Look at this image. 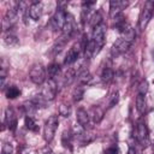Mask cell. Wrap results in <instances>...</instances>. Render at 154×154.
<instances>
[{"mask_svg":"<svg viewBox=\"0 0 154 154\" xmlns=\"http://www.w3.org/2000/svg\"><path fill=\"white\" fill-rule=\"evenodd\" d=\"M4 42H5V45H7V46H10V47H14V46H17V45L19 43L17 36L13 35V34H7V35H5Z\"/></svg>","mask_w":154,"mask_h":154,"instance_id":"obj_21","label":"cell"},{"mask_svg":"<svg viewBox=\"0 0 154 154\" xmlns=\"http://www.w3.org/2000/svg\"><path fill=\"white\" fill-rule=\"evenodd\" d=\"M118 100H119V96H118V91H116L113 95H112V97H111V101H109V106L108 107H113L117 102H118Z\"/></svg>","mask_w":154,"mask_h":154,"instance_id":"obj_29","label":"cell"},{"mask_svg":"<svg viewBox=\"0 0 154 154\" xmlns=\"http://www.w3.org/2000/svg\"><path fill=\"white\" fill-rule=\"evenodd\" d=\"M59 112H60L61 116H64V117H69L70 113H71V108H70L69 105L61 103V105H60V108H59Z\"/></svg>","mask_w":154,"mask_h":154,"instance_id":"obj_26","label":"cell"},{"mask_svg":"<svg viewBox=\"0 0 154 154\" xmlns=\"http://www.w3.org/2000/svg\"><path fill=\"white\" fill-rule=\"evenodd\" d=\"M57 93H58V87H57L55 79L48 78V82H47V84L45 85V88H43V90H42V96H43L47 101H52V100L55 99Z\"/></svg>","mask_w":154,"mask_h":154,"instance_id":"obj_8","label":"cell"},{"mask_svg":"<svg viewBox=\"0 0 154 154\" xmlns=\"http://www.w3.org/2000/svg\"><path fill=\"white\" fill-rule=\"evenodd\" d=\"M77 78V75H76V71L73 69H69L64 76V84H71L75 79Z\"/></svg>","mask_w":154,"mask_h":154,"instance_id":"obj_22","label":"cell"},{"mask_svg":"<svg viewBox=\"0 0 154 154\" xmlns=\"http://www.w3.org/2000/svg\"><path fill=\"white\" fill-rule=\"evenodd\" d=\"M46 69L42 64H34L29 71V77L32 83L35 84H42L46 81Z\"/></svg>","mask_w":154,"mask_h":154,"instance_id":"obj_5","label":"cell"},{"mask_svg":"<svg viewBox=\"0 0 154 154\" xmlns=\"http://www.w3.org/2000/svg\"><path fill=\"white\" fill-rule=\"evenodd\" d=\"M105 154H118V149L116 147H109L105 150Z\"/></svg>","mask_w":154,"mask_h":154,"instance_id":"obj_30","label":"cell"},{"mask_svg":"<svg viewBox=\"0 0 154 154\" xmlns=\"http://www.w3.org/2000/svg\"><path fill=\"white\" fill-rule=\"evenodd\" d=\"M147 90H148V83H147V81H142V82L138 84V93L146 95Z\"/></svg>","mask_w":154,"mask_h":154,"instance_id":"obj_27","label":"cell"},{"mask_svg":"<svg viewBox=\"0 0 154 154\" xmlns=\"http://www.w3.org/2000/svg\"><path fill=\"white\" fill-rule=\"evenodd\" d=\"M136 109L138 113H144L146 111V96L143 94H137L136 96Z\"/></svg>","mask_w":154,"mask_h":154,"instance_id":"obj_16","label":"cell"},{"mask_svg":"<svg viewBox=\"0 0 154 154\" xmlns=\"http://www.w3.org/2000/svg\"><path fill=\"white\" fill-rule=\"evenodd\" d=\"M73 32H75V19L70 13H67L66 22H65V25L63 28V37L69 40Z\"/></svg>","mask_w":154,"mask_h":154,"instance_id":"obj_11","label":"cell"},{"mask_svg":"<svg viewBox=\"0 0 154 154\" xmlns=\"http://www.w3.org/2000/svg\"><path fill=\"white\" fill-rule=\"evenodd\" d=\"M59 71H60V66H59V64H57V63H53V64H51V65L48 66V69H47L48 78L55 79V77L58 76Z\"/></svg>","mask_w":154,"mask_h":154,"instance_id":"obj_17","label":"cell"},{"mask_svg":"<svg viewBox=\"0 0 154 154\" xmlns=\"http://www.w3.org/2000/svg\"><path fill=\"white\" fill-rule=\"evenodd\" d=\"M24 124H25V128L31 130V131H37V124L36 122L34 120V118L31 116H26L25 119H24Z\"/></svg>","mask_w":154,"mask_h":154,"instance_id":"obj_24","label":"cell"},{"mask_svg":"<svg viewBox=\"0 0 154 154\" xmlns=\"http://www.w3.org/2000/svg\"><path fill=\"white\" fill-rule=\"evenodd\" d=\"M17 14H18V10L17 8H10L7 10L5 17H4V20H2V29L4 30H8L11 29L16 22H17Z\"/></svg>","mask_w":154,"mask_h":154,"instance_id":"obj_10","label":"cell"},{"mask_svg":"<svg viewBox=\"0 0 154 154\" xmlns=\"http://www.w3.org/2000/svg\"><path fill=\"white\" fill-rule=\"evenodd\" d=\"M130 46H131V42L130 41H128L125 37H119L114 43H113V46H112V53L114 54V55H119V54H123V53H125L129 48H130Z\"/></svg>","mask_w":154,"mask_h":154,"instance_id":"obj_9","label":"cell"},{"mask_svg":"<svg viewBox=\"0 0 154 154\" xmlns=\"http://www.w3.org/2000/svg\"><path fill=\"white\" fill-rule=\"evenodd\" d=\"M89 23H90V25H91L93 29L96 28L97 25H100L101 23H103V22H102V16H101V13H100V12H95V13L89 18Z\"/></svg>","mask_w":154,"mask_h":154,"instance_id":"obj_20","label":"cell"},{"mask_svg":"<svg viewBox=\"0 0 154 154\" xmlns=\"http://www.w3.org/2000/svg\"><path fill=\"white\" fill-rule=\"evenodd\" d=\"M135 137L140 144L143 147H147L149 144V135H148V128L144 123L143 119H140L136 124V130H135Z\"/></svg>","mask_w":154,"mask_h":154,"instance_id":"obj_2","label":"cell"},{"mask_svg":"<svg viewBox=\"0 0 154 154\" xmlns=\"http://www.w3.org/2000/svg\"><path fill=\"white\" fill-rule=\"evenodd\" d=\"M128 154H140V153H138L135 148H132V147H131V148L129 149V153H128Z\"/></svg>","mask_w":154,"mask_h":154,"instance_id":"obj_31","label":"cell"},{"mask_svg":"<svg viewBox=\"0 0 154 154\" xmlns=\"http://www.w3.org/2000/svg\"><path fill=\"white\" fill-rule=\"evenodd\" d=\"M129 5L128 1H122V0H113L109 2V13L112 17L122 13V11Z\"/></svg>","mask_w":154,"mask_h":154,"instance_id":"obj_13","label":"cell"},{"mask_svg":"<svg viewBox=\"0 0 154 154\" xmlns=\"http://www.w3.org/2000/svg\"><path fill=\"white\" fill-rule=\"evenodd\" d=\"M82 49H83V45H82L81 42H76L75 45H72L71 48L69 49V52L66 53V57H65V59H64V64H65V65H71V64H73V63L78 59L79 53H81Z\"/></svg>","mask_w":154,"mask_h":154,"instance_id":"obj_7","label":"cell"},{"mask_svg":"<svg viewBox=\"0 0 154 154\" xmlns=\"http://www.w3.org/2000/svg\"><path fill=\"white\" fill-rule=\"evenodd\" d=\"M42 11H43V7L40 1H31L29 7V17L34 20H38L42 16Z\"/></svg>","mask_w":154,"mask_h":154,"instance_id":"obj_12","label":"cell"},{"mask_svg":"<svg viewBox=\"0 0 154 154\" xmlns=\"http://www.w3.org/2000/svg\"><path fill=\"white\" fill-rule=\"evenodd\" d=\"M89 117L93 119L94 123H100L101 119L103 118V109L100 106H93L90 108V113Z\"/></svg>","mask_w":154,"mask_h":154,"instance_id":"obj_15","label":"cell"},{"mask_svg":"<svg viewBox=\"0 0 154 154\" xmlns=\"http://www.w3.org/2000/svg\"><path fill=\"white\" fill-rule=\"evenodd\" d=\"M90 79H91V76H90V73H89V71H88L87 69L82 70V71L77 75V81H78L81 84H87V83H89Z\"/></svg>","mask_w":154,"mask_h":154,"instance_id":"obj_18","label":"cell"},{"mask_svg":"<svg viewBox=\"0 0 154 154\" xmlns=\"http://www.w3.org/2000/svg\"><path fill=\"white\" fill-rule=\"evenodd\" d=\"M83 95H84V89H83L82 87H77V88H75L73 91H72V99H73L75 102L81 101V100L83 99Z\"/></svg>","mask_w":154,"mask_h":154,"instance_id":"obj_25","label":"cell"},{"mask_svg":"<svg viewBox=\"0 0 154 154\" xmlns=\"http://www.w3.org/2000/svg\"><path fill=\"white\" fill-rule=\"evenodd\" d=\"M58 125H59V119L57 116H51L47 119V122L43 126V137L47 142H51L53 140L55 131L58 129Z\"/></svg>","mask_w":154,"mask_h":154,"instance_id":"obj_4","label":"cell"},{"mask_svg":"<svg viewBox=\"0 0 154 154\" xmlns=\"http://www.w3.org/2000/svg\"><path fill=\"white\" fill-rule=\"evenodd\" d=\"M13 153V148L10 143H5L2 146V150H1V154H12Z\"/></svg>","mask_w":154,"mask_h":154,"instance_id":"obj_28","label":"cell"},{"mask_svg":"<svg viewBox=\"0 0 154 154\" xmlns=\"http://www.w3.org/2000/svg\"><path fill=\"white\" fill-rule=\"evenodd\" d=\"M153 83H154V82H153Z\"/></svg>","mask_w":154,"mask_h":154,"instance_id":"obj_32","label":"cell"},{"mask_svg":"<svg viewBox=\"0 0 154 154\" xmlns=\"http://www.w3.org/2000/svg\"><path fill=\"white\" fill-rule=\"evenodd\" d=\"M89 113L84 109V108H78L77 112H76V119H77V123L82 126V128H87L88 124H89Z\"/></svg>","mask_w":154,"mask_h":154,"instance_id":"obj_14","label":"cell"},{"mask_svg":"<svg viewBox=\"0 0 154 154\" xmlns=\"http://www.w3.org/2000/svg\"><path fill=\"white\" fill-rule=\"evenodd\" d=\"M66 16H67V13L65 12V10L63 7H58L55 13L51 18V25H52L54 31L63 30V28L65 25V22H66Z\"/></svg>","mask_w":154,"mask_h":154,"instance_id":"obj_6","label":"cell"},{"mask_svg":"<svg viewBox=\"0 0 154 154\" xmlns=\"http://www.w3.org/2000/svg\"><path fill=\"white\" fill-rule=\"evenodd\" d=\"M114 77V72L112 69L109 67H105L102 70V73H101V78H102V82L103 83H109Z\"/></svg>","mask_w":154,"mask_h":154,"instance_id":"obj_19","label":"cell"},{"mask_svg":"<svg viewBox=\"0 0 154 154\" xmlns=\"http://www.w3.org/2000/svg\"><path fill=\"white\" fill-rule=\"evenodd\" d=\"M153 13H154V2L147 1L143 5V7L140 12V17H138V30L140 31H143L146 29V26L148 25L149 20L153 17Z\"/></svg>","mask_w":154,"mask_h":154,"instance_id":"obj_1","label":"cell"},{"mask_svg":"<svg viewBox=\"0 0 154 154\" xmlns=\"http://www.w3.org/2000/svg\"><path fill=\"white\" fill-rule=\"evenodd\" d=\"M105 36H106V25H105V23H101L100 25H97L96 28L93 29V37H91V40L95 43L96 54L101 51V48L105 45Z\"/></svg>","mask_w":154,"mask_h":154,"instance_id":"obj_3","label":"cell"},{"mask_svg":"<svg viewBox=\"0 0 154 154\" xmlns=\"http://www.w3.org/2000/svg\"><path fill=\"white\" fill-rule=\"evenodd\" d=\"M5 94H6V97H7V99H16L17 96H19L20 90H19L17 87L11 85V87H8V88L5 90Z\"/></svg>","mask_w":154,"mask_h":154,"instance_id":"obj_23","label":"cell"}]
</instances>
